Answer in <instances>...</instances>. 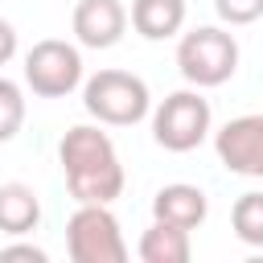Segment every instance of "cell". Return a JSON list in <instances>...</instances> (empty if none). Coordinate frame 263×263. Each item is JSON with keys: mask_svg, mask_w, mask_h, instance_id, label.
Masks as SVG:
<instances>
[{"mask_svg": "<svg viewBox=\"0 0 263 263\" xmlns=\"http://www.w3.org/2000/svg\"><path fill=\"white\" fill-rule=\"evenodd\" d=\"M58 160H62V173H66V189L74 201H90V205H111L119 193H123V164H119V152L111 144L107 132L90 127V123H78L62 136L58 144Z\"/></svg>", "mask_w": 263, "mask_h": 263, "instance_id": "6da1fadb", "label": "cell"}, {"mask_svg": "<svg viewBox=\"0 0 263 263\" xmlns=\"http://www.w3.org/2000/svg\"><path fill=\"white\" fill-rule=\"evenodd\" d=\"M177 70L189 86H222L238 70V41L218 25H197L177 41Z\"/></svg>", "mask_w": 263, "mask_h": 263, "instance_id": "7a4b0ae2", "label": "cell"}, {"mask_svg": "<svg viewBox=\"0 0 263 263\" xmlns=\"http://www.w3.org/2000/svg\"><path fill=\"white\" fill-rule=\"evenodd\" d=\"M82 107L107 127H132L152 111L148 82L127 70H99L82 82Z\"/></svg>", "mask_w": 263, "mask_h": 263, "instance_id": "3957f363", "label": "cell"}, {"mask_svg": "<svg viewBox=\"0 0 263 263\" xmlns=\"http://www.w3.org/2000/svg\"><path fill=\"white\" fill-rule=\"evenodd\" d=\"M210 123H214V111H210V99H201L197 86L173 90L152 111V140L164 152H193L210 136Z\"/></svg>", "mask_w": 263, "mask_h": 263, "instance_id": "277c9868", "label": "cell"}, {"mask_svg": "<svg viewBox=\"0 0 263 263\" xmlns=\"http://www.w3.org/2000/svg\"><path fill=\"white\" fill-rule=\"evenodd\" d=\"M66 247H70L74 263H123L127 259L119 218L107 205H90V201H78V210L70 214Z\"/></svg>", "mask_w": 263, "mask_h": 263, "instance_id": "5b68a950", "label": "cell"}, {"mask_svg": "<svg viewBox=\"0 0 263 263\" xmlns=\"http://www.w3.org/2000/svg\"><path fill=\"white\" fill-rule=\"evenodd\" d=\"M25 86L37 99H66L74 86H82V53L70 41L45 37L25 53Z\"/></svg>", "mask_w": 263, "mask_h": 263, "instance_id": "8992f818", "label": "cell"}, {"mask_svg": "<svg viewBox=\"0 0 263 263\" xmlns=\"http://www.w3.org/2000/svg\"><path fill=\"white\" fill-rule=\"evenodd\" d=\"M214 152L226 173L263 177V115H234L214 132Z\"/></svg>", "mask_w": 263, "mask_h": 263, "instance_id": "52a82bcc", "label": "cell"}, {"mask_svg": "<svg viewBox=\"0 0 263 263\" xmlns=\"http://www.w3.org/2000/svg\"><path fill=\"white\" fill-rule=\"evenodd\" d=\"M70 29H74L78 45H86V49H111L127 33V8L119 0H78L74 16H70Z\"/></svg>", "mask_w": 263, "mask_h": 263, "instance_id": "ba28073f", "label": "cell"}, {"mask_svg": "<svg viewBox=\"0 0 263 263\" xmlns=\"http://www.w3.org/2000/svg\"><path fill=\"white\" fill-rule=\"evenodd\" d=\"M205 214H210V197L197 185H185V181L164 185L152 197V218L168 222V226H181V230H197L205 222Z\"/></svg>", "mask_w": 263, "mask_h": 263, "instance_id": "9c48e42d", "label": "cell"}, {"mask_svg": "<svg viewBox=\"0 0 263 263\" xmlns=\"http://www.w3.org/2000/svg\"><path fill=\"white\" fill-rule=\"evenodd\" d=\"M132 29L148 41H168L185 29V0H132Z\"/></svg>", "mask_w": 263, "mask_h": 263, "instance_id": "30bf717a", "label": "cell"}, {"mask_svg": "<svg viewBox=\"0 0 263 263\" xmlns=\"http://www.w3.org/2000/svg\"><path fill=\"white\" fill-rule=\"evenodd\" d=\"M37 222H41V197L33 193V185L25 181L0 185V230L21 238V234H33Z\"/></svg>", "mask_w": 263, "mask_h": 263, "instance_id": "8fae6325", "label": "cell"}, {"mask_svg": "<svg viewBox=\"0 0 263 263\" xmlns=\"http://www.w3.org/2000/svg\"><path fill=\"white\" fill-rule=\"evenodd\" d=\"M136 255H140L144 263H189L193 242H189V230H181V226H168V222H156V218H152V226L140 234Z\"/></svg>", "mask_w": 263, "mask_h": 263, "instance_id": "7c38bea8", "label": "cell"}, {"mask_svg": "<svg viewBox=\"0 0 263 263\" xmlns=\"http://www.w3.org/2000/svg\"><path fill=\"white\" fill-rule=\"evenodd\" d=\"M230 226H234V238H238V242L263 247V193H259V189L242 193V197L230 205Z\"/></svg>", "mask_w": 263, "mask_h": 263, "instance_id": "4fadbf2b", "label": "cell"}, {"mask_svg": "<svg viewBox=\"0 0 263 263\" xmlns=\"http://www.w3.org/2000/svg\"><path fill=\"white\" fill-rule=\"evenodd\" d=\"M25 123V95L12 78L0 74V144H8Z\"/></svg>", "mask_w": 263, "mask_h": 263, "instance_id": "5bb4252c", "label": "cell"}, {"mask_svg": "<svg viewBox=\"0 0 263 263\" xmlns=\"http://www.w3.org/2000/svg\"><path fill=\"white\" fill-rule=\"evenodd\" d=\"M222 25H255L263 16V0H214Z\"/></svg>", "mask_w": 263, "mask_h": 263, "instance_id": "9a60e30c", "label": "cell"}, {"mask_svg": "<svg viewBox=\"0 0 263 263\" xmlns=\"http://www.w3.org/2000/svg\"><path fill=\"white\" fill-rule=\"evenodd\" d=\"M0 259H29V263H45L49 255H45L41 247H33V242H12V247H4V251H0Z\"/></svg>", "mask_w": 263, "mask_h": 263, "instance_id": "2e32d148", "label": "cell"}, {"mask_svg": "<svg viewBox=\"0 0 263 263\" xmlns=\"http://www.w3.org/2000/svg\"><path fill=\"white\" fill-rule=\"evenodd\" d=\"M12 58H16V29H12V21L0 16V66H8Z\"/></svg>", "mask_w": 263, "mask_h": 263, "instance_id": "e0dca14e", "label": "cell"}]
</instances>
